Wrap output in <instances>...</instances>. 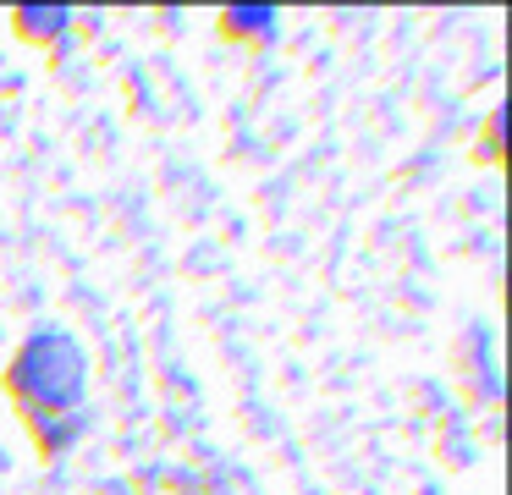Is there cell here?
I'll use <instances>...</instances> for the list:
<instances>
[{"mask_svg": "<svg viewBox=\"0 0 512 495\" xmlns=\"http://www.w3.org/2000/svg\"><path fill=\"white\" fill-rule=\"evenodd\" d=\"M226 22L243 28V33H265L270 22H276V11H270V6H243V11H226Z\"/></svg>", "mask_w": 512, "mask_h": 495, "instance_id": "2", "label": "cell"}, {"mask_svg": "<svg viewBox=\"0 0 512 495\" xmlns=\"http://www.w3.org/2000/svg\"><path fill=\"white\" fill-rule=\"evenodd\" d=\"M12 391L34 407L39 418L72 413L83 402V352L61 330H39L12 363Z\"/></svg>", "mask_w": 512, "mask_h": 495, "instance_id": "1", "label": "cell"}, {"mask_svg": "<svg viewBox=\"0 0 512 495\" xmlns=\"http://www.w3.org/2000/svg\"><path fill=\"white\" fill-rule=\"evenodd\" d=\"M17 17H23L28 28H39V33H45V28H56V22H67V11H56V6H23Z\"/></svg>", "mask_w": 512, "mask_h": 495, "instance_id": "3", "label": "cell"}]
</instances>
